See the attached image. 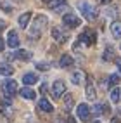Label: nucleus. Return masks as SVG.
Masks as SVG:
<instances>
[{"label":"nucleus","instance_id":"nucleus-1","mask_svg":"<svg viewBox=\"0 0 121 123\" xmlns=\"http://www.w3.org/2000/svg\"><path fill=\"white\" fill-rule=\"evenodd\" d=\"M47 23H48L47 16H43V14L36 16V18L33 19V23H31L29 37H31V38H40V37H42V33H43V30L47 28Z\"/></svg>","mask_w":121,"mask_h":123},{"label":"nucleus","instance_id":"nucleus-2","mask_svg":"<svg viewBox=\"0 0 121 123\" xmlns=\"http://www.w3.org/2000/svg\"><path fill=\"white\" fill-rule=\"evenodd\" d=\"M78 9H80L81 16H83L86 21H95L97 16H99L97 9H95L92 4H88V2H80V4H78Z\"/></svg>","mask_w":121,"mask_h":123},{"label":"nucleus","instance_id":"nucleus-3","mask_svg":"<svg viewBox=\"0 0 121 123\" xmlns=\"http://www.w3.org/2000/svg\"><path fill=\"white\" fill-rule=\"evenodd\" d=\"M16 92H17V83H16V80H7L2 85V94H4V97L7 101H11L16 95Z\"/></svg>","mask_w":121,"mask_h":123},{"label":"nucleus","instance_id":"nucleus-4","mask_svg":"<svg viewBox=\"0 0 121 123\" xmlns=\"http://www.w3.org/2000/svg\"><path fill=\"white\" fill-rule=\"evenodd\" d=\"M64 94H66V83L62 80H55L52 85V97L54 99H61Z\"/></svg>","mask_w":121,"mask_h":123},{"label":"nucleus","instance_id":"nucleus-5","mask_svg":"<svg viewBox=\"0 0 121 123\" xmlns=\"http://www.w3.org/2000/svg\"><path fill=\"white\" fill-rule=\"evenodd\" d=\"M78 38H80V43H83V45H86V47H88V45H93V43L97 42V37H95V33H93L92 30H85Z\"/></svg>","mask_w":121,"mask_h":123},{"label":"nucleus","instance_id":"nucleus-6","mask_svg":"<svg viewBox=\"0 0 121 123\" xmlns=\"http://www.w3.org/2000/svg\"><path fill=\"white\" fill-rule=\"evenodd\" d=\"M62 23H64V26L66 28H78L80 24H81V21H80L78 16L75 14H64V18H62Z\"/></svg>","mask_w":121,"mask_h":123},{"label":"nucleus","instance_id":"nucleus-7","mask_svg":"<svg viewBox=\"0 0 121 123\" xmlns=\"http://www.w3.org/2000/svg\"><path fill=\"white\" fill-rule=\"evenodd\" d=\"M7 59H21V61H29L31 59V52L29 50H24V49H19V50H16L14 54H9L7 55Z\"/></svg>","mask_w":121,"mask_h":123},{"label":"nucleus","instance_id":"nucleus-8","mask_svg":"<svg viewBox=\"0 0 121 123\" xmlns=\"http://www.w3.org/2000/svg\"><path fill=\"white\" fill-rule=\"evenodd\" d=\"M78 118L81 120V121H88V118H90V114H92V109L88 108L86 104H78Z\"/></svg>","mask_w":121,"mask_h":123},{"label":"nucleus","instance_id":"nucleus-9","mask_svg":"<svg viewBox=\"0 0 121 123\" xmlns=\"http://www.w3.org/2000/svg\"><path fill=\"white\" fill-rule=\"evenodd\" d=\"M52 37H54L55 42H59V43H66L68 42V35L64 33L61 28H52Z\"/></svg>","mask_w":121,"mask_h":123},{"label":"nucleus","instance_id":"nucleus-10","mask_svg":"<svg viewBox=\"0 0 121 123\" xmlns=\"http://www.w3.org/2000/svg\"><path fill=\"white\" fill-rule=\"evenodd\" d=\"M7 45L12 47V49H17L19 47V37H17V31H9V37H7Z\"/></svg>","mask_w":121,"mask_h":123},{"label":"nucleus","instance_id":"nucleus-11","mask_svg":"<svg viewBox=\"0 0 121 123\" xmlns=\"http://www.w3.org/2000/svg\"><path fill=\"white\" fill-rule=\"evenodd\" d=\"M50 9H54L55 12H62V11H66L68 9V4H66V0H52L50 4Z\"/></svg>","mask_w":121,"mask_h":123},{"label":"nucleus","instance_id":"nucleus-12","mask_svg":"<svg viewBox=\"0 0 121 123\" xmlns=\"http://www.w3.org/2000/svg\"><path fill=\"white\" fill-rule=\"evenodd\" d=\"M85 95H86V99L88 101H95L97 99V92H95V87L90 80H88V83H86V90H85Z\"/></svg>","mask_w":121,"mask_h":123},{"label":"nucleus","instance_id":"nucleus-13","mask_svg":"<svg viewBox=\"0 0 121 123\" xmlns=\"http://www.w3.org/2000/svg\"><path fill=\"white\" fill-rule=\"evenodd\" d=\"M104 113H109L107 104H104V102H100V104H95L93 108H92V114H95V116H100V114H104Z\"/></svg>","mask_w":121,"mask_h":123},{"label":"nucleus","instance_id":"nucleus-14","mask_svg":"<svg viewBox=\"0 0 121 123\" xmlns=\"http://www.w3.org/2000/svg\"><path fill=\"white\" fill-rule=\"evenodd\" d=\"M19 94H21V97H24V99H29V101H33L35 97H36V92H35L33 88H29V85L24 87V88H21Z\"/></svg>","mask_w":121,"mask_h":123},{"label":"nucleus","instance_id":"nucleus-15","mask_svg":"<svg viewBox=\"0 0 121 123\" xmlns=\"http://www.w3.org/2000/svg\"><path fill=\"white\" fill-rule=\"evenodd\" d=\"M38 108L42 109V111H45V113H52V111H54V106L48 102L45 97H42V99L38 101Z\"/></svg>","mask_w":121,"mask_h":123},{"label":"nucleus","instance_id":"nucleus-16","mask_svg":"<svg viewBox=\"0 0 121 123\" xmlns=\"http://www.w3.org/2000/svg\"><path fill=\"white\" fill-rule=\"evenodd\" d=\"M36 81H38V76L35 73H26V75L23 76V83L24 85H35Z\"/></svg>","mask_w":121,"mask_h":123},{"label":"nucleus","instance_id":"nucleus-17","mask_svg":"<svg viewBox=\"0 0 121 123\" xmlns=\"http://www.w3.org/2000/svg\"><path fill=\"white\" fill-rule=\"evenodd\" d=\"M71 64H75V61H73L71 55H68V54L61 55V59H59V66H61V68H69Z\"/></svg>","mask_w":121,"mask_h":123},{"label":"nucleus","instance_id":"nucleus-18","mask_svg":"<svg viewBox=\"0 0 121 123\" xmlns=\"http://www.w3.org/2000/svg\"><path fill=\"white\" fill-rule=\"evenodd\" d=\"M104 61H116V50L112 47H107L106 50H104V55H102Z\"/></svg>","mask_w":121,"mask_h":123},{"label":"nucleus","instance_id":"nucleus-19","mask_svg":"<svg viewBox=\"0 0 121 123\" xmlns=\"http://www.w3.org/2000/svg\"><path fill=\"white\" fill-rule=\"evenodd\" d=\"M75 106V99L71 94H64V111H71Z\"/></svg>","mask_w":121,"mask_h":123},{"label":"nucleus","instance_id":"nucleus-20","mask_svg":"<svg viewBox=\"0 0 121 123\" xmlns=\"http://www.w3.org/2000/svg\"><path fill=\"white\" fill-rule=\"evenodd\" d=\"M111 33L114 38H121V23L119 21H114L111 24Z\"/></svg>","mask_w":121,"mask_h":123},{"label":"nucleus","instance_id":"nucleus-21","mask_svg":"<svg viewBox=\"0 0 121 123\" xmlns=\"http://www.w3.org/2000/svg\"><path fill=\"white\" fill-rule=\"evenodd\" d=\"M29 21H31V14H29V12H24L21 18H19V21H17V23H19V28H23V30L28 28V23H29Z\"/></svg>","mask_w":121,"mask_h":123},{"label":"nucleus","instance_id":"nucleus-22","mask_svg":"<svg viewBox=\"0 0 121 123\" xmlns=\"http://www.w3.org/2000/svg\"><path fill=\"white\" fill-rule=\"evenodd\" d=\"M12 73H14V68H12V66L0 62V75H2V76H11Z\"/></svg>","mask_w":121,"mask_h":123},{"label":"nucleus","instance_id":"nucleus-23","mask_svg":"<svg viewBox=\"0 0 121 123\" xmlns=\"http://www.w3.org/2000/svg\"><path fill=\"white\" fill-rule=\"evenodd\" d=\"M83 78H85V73H83V71H75V73L71 75V81H73L75 85H80V83L83 81Z\"/></svg>","mask_w":121,"mask_h":123},{"label":"nucleus","instance_id":"nucleus-24","mask_svg":"<svg viewBox=\"0 0 121 123\" xmlns=\"http://www.w3.org/2000/svg\"><path fill=\"white\" fill-rule=\"evenodd\" d=\"M119 97H121V90H119L118 87H114V88L111 90V101L118 104V102H119Z\"/></svg>","mask_w":121,"mask_h":123},{"label":"nucleus","instance_id":"nucleus-25","mask_svg":"<svg viewBox=\"0 0 121 123\" xmlns=\"http://www.w3.org/2000/svg\"><path fill=\"white\" fill-rule=\"evenodd\" d=\"M0 109H2V113L7 114V116H12V111H11V104L9 102H2V104H0Z\"/></svg>","mask_w":121,"mask_h":123},{"label":"nucleus","instance_id":"nucleus-26","mask_svg":"<svg viewBox=\"0 0 121 123\" xmlns=\"http://www.w3.org/2000/svg\"><path fill=\"white\" fill-rule=\"evenodd\" d=\"M0 11H4V12H7V14H11L12 12V7L5 2V0H0Z\"/></svg>","mask_w":121,"mask_h":123},{"label":"nucleus","instance_id":"nucleus-27","mask_svg":"<svg viewBox=\"0 0 121 123\" xmlns=\"http://www.w3.org/2000/svg\"><path fill=\"white\" fill-rule=\"evenodd\" d=\"M36 69H40V71H48V69H50V64H47V62H38V64H36Z\"/></svg>","mask_w":121,"mask_h":123},{"label":"nucleus","instance_id":"nucleus-28","mask_svg":"<svg viewBox=\"0 0 121 123\" xmlns=\"http://www.w3.org/2000/svg\"><path fill=\"white\" fill-rule=\"evenodd\" d=\"M119 81V75H111L109 76V85H116Z\"/></svg>","mask_w":121,"mask_h":123},{"label":"nucleus","instance_id":"nucleus-29","mask_svg":"<svg viewBox=\"0 0 121 123\" xmlns=\"http://www.w3.org/2000/svg\"><path fill=\"white\" fill-rule=\"evenodd\" d=\"M4 49H5V42H4V38H2V37H0V52H2V50H4Z\"/></svg>","mask_w":121,"mask_h":123},{"label":"nucleus","instance_id":"nucleus-30","mask_svg":"<svg viewBox=\"0 0 121 123\" xmlns=\"http://www.w3.org/2000/svg\"><path fill=\"white\" fill-rule=\"evenodd\" d=\"M5 26H7V23H5L4 19H0V31H2V30H5Z\"/></svg>","mask_w":121,"mask_h":123},{"label":"nucleus","instance_id":"nucleus-31","mask_svg":"<svg viewBox=\"0 0 121 123\" xmlns=\"http://www.w3.org/2000/svg\"><path fill=\"white\" fill-rule=\"evenodd\" d=\"M111 123H121V118H118V116H116V118H112Z\"/></svg>","mask_w":121,"mask_h":123},{"label":"nucleus","instance_id":"nucleus-32","mask_svg":"<svg viewBox=\"0 0 121 123\" xmlns=\"http://www.w3.org/2000/svg\"><path fill=\"white\" fill-rule=\"evenodd\" d=\"M116 64H118V69L121 71V61H119V59H116Z\"/></svg>","mask_w":121,"mask_h":123},{"label":"nucleus","instance_id":"nucleus-33","mask_svg":"<svg viewBox=\"0 0 121 123\" xmlns=\"http://www.w3.org/2000/svg\"><path fill=\"white\" fill-rule=\"evenodd\" d=\"M100 4H111V0H99Z\"/></svg>","mask_w":121,"mask_h":123},{"label":"nucleus","instance_id":"nucleus-34","mask_svg":"<svg viewBox=\"0 0 121 123\" xmlns=\"http://www.w3.org/2000/svg\"><path fill=\"white\" fill-rule=\"evenodd\" d=\"M42 2H45V4H50V2H52V0H42Z\"/></svg>","mask_w":121,"mask_h":123},{"label":"nucleus","instance_id":"nucleus-35","mask_svg":"<svg viewBox=\"0 0 121 123\" xmlns=\"http://www.w3.org/2000/svg\"><path fill=\"white\" fill-rule=\"evenodd\" d=\"M93 123H100V121H99V120H95V121H93Z\"/></svg>","mask_w":121,"mask_h":123},{"label":"nucleus","instance_id":"nucleus-36","mask_svg":"<svg viewBox=\"0 0 121 123\" xmlns=\"http://www.w3.org/2000/svg\"><path fill=\"white\" fill-rule=\"evenodd\" d=\"M119 50H121V45H119Z\"/></svg>","mask_w":121,"mask_h":123},{"label":"nucleus","instance_id":"nucleus-37","mask_svg":"<svg viewBox=\"0 0 121 123\" xmlns=\"http://www.w3.org/2000/svg\"><path fill=\"white\" fill-rule=\"evenodd\" d=\"M16 2H17V0H16Z\"/></svg>","mask_w":121,"mask_h":123}]
</instances>
